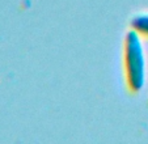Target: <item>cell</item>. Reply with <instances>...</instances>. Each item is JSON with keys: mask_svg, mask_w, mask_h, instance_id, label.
Masks as SVG:
<instances>
[{"mask_svg": "<svg viewBox=\"0 0 148 144\" xmlns=\"http://www.w3.org/2000/svg\"><path fill=\"white\" fill-rule=\"evenodd\" d=\"M123 67L129 89L131 92H140L147 80V55L142 36L132 29L125 37Z\"/></svg>", "mask_w": 148, "mask_h": 144, "instance_id": "1", "label": "cell"}, {"mask_svg": "<svg viewBox=\"0 0 148 144\" xmlns=\"http://www.w3.org/2000/svg\"><path fill=\"white\" fill-rule=\"evenodd\" d=\"M130 25L132 30H135L138 34L148 38V12H139L134 14Z\"/></svg>", "mask_w": 148, "mask_h": 144, "instance_id": "2", "label": "cell"}]
</instances>
